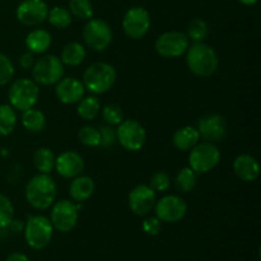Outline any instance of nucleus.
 <instances>
[{
    "mask_svg": "<svg viewBox=\"0 0 261 261\" xmlns=\"http://www.w3.org/2000/svg\"><path fill=\"white\" fill-rule=\"evenodd\" d=\"M58 188L50 175L40 173L28 181L25 186V198L31 206L38 211L50 208L56 200Z\"/></svg>",
    "mask_w": 261,
    "mask_h": 261,
    "instance_id": "1",
    "label": "nucleus"
},
{
    "mask_svg": "<svg viewBox=\"0 0 261 261\" xmlns=\"http://www.w3.org/2000/svg\"><path fill=\"white\" fill-rule=\"evenodd\" d=\"M186 64L193 74L206 78L216 73L219 59L213 47L204 42H196L189 46L186 51Z\"/></svg>",
    "mask_w": 261,
    "mask_h": 261,
    "instance_id": "2",
    "label": "nucleus"
},
{
    "mask_svg": "<svg viewBox=\"0 0 261 261\" xmlns=\"http://www.w3.org/2000/svg\"><path fill=\"white\" fill-rule=\"evenodd\" d=\"M116 70L109 63H94L86 69L83 74V86L93 94L106 93L116 82Z\"/></svg>",
    "mask_w": 261,
    "mask_h": 261,
    "instance_id": "3",
    "label": "nucleus"
},
{
    "mask_svg": "<svg viewBox=\"0 0 261 261\" xmlns=\"http://www.w3.org/2000/svg\"><path fill=\"white\" fill-rule=\"evenodd\" d=\"M38 97H40V88L33 79H17L13 82L8 91L10 106L22 112L35 107Z\"/></svg>",
    "mask_w": 261,
    "mask_h": 261,
    "instance_id": "4",
    "label": "nucleus"
},
{
    "mask_svg": "<svg viewBox=\"0 0 261 261\" xmlns=\"http://www.w3.org/2000/svg\"><path fill=\"white\" fill-rule=\"evenodd\" d=\"M24 239L28 246L33 250L47 247L53 240L54 227L51 221L45 216H31L24 224Z\"/></svg>",
    "mask_w": 261,
    "mask_h": 261,
    "instance_id": "5",
    "label": "nucleus"
},
{
    "mask_svg": "<svg viewBox=\"0 0 261 261\" xmlns=\"http://www.w3.org/2000/svg\"><path fill=\"white\" fill-rule=\"evenodd\" d=\"M64 73L63 61L54 55L42 56L32 66L33 81L41 86H54L64 78Z\"/></svg>",
    "mask_w": 261,
    "mask_h": 261,
    "instance_id": "6",
    "label": "nucleus"
},
{
    "mask_svg": "<svg viewBox=\"0 0 261 261\" xmlns=\"http://www.w3.org/2000/svg\"><path fill=\"white\" fill-rule=\"evenodd\" d=\"M189 155V167L196 173L211 172L221 161V152L214 143L204 142L191 148Z\"/></svg>",
    "mask_w": 261,
    "mask_h": 261,
    "instance_id": "7",
    "label": "nucleus"
},
{
    "mask_svg": "<svg viewBox=\"0 0 261 261\" xmlns=\"http://www.w3.org/2000/svg\"><path fill=\"white\" fill-rule=\"evenodd\" d=\"M117 140L122 148L130 152L140 150L147 140V132L137 120H122L116 129Z\"/></svg>",
    "mask_w": 261,
    "mask_h": 261,
    "instance_id": "8",
    "label": "nucleus"
},
{
    "mask_svg": "<svg viewBox=\"0 0 261 261\" xmlns=\"http://www.w3.org/2000/svg\"><path fill=\"white\" fill-rule=\"evenodd\" d=\"M83 38L86 45L93 51H105L112 41V31L109 23L102 19H88L84 25Z\"/></svg>",
    "mask_w": 261,
    "mask_h": 261,
    "instance_id": "9",
    "label": "nucleus"
},
{
    "mask_svg": "<svg viewBox=\"0 0 261 261\" xmlns=\"http://www.w3.org/2000/svg\"><path fill=\"white\" fill-rule=\"evenodd\" d=\"M190 40L186 33L171 31L161 35L154 43L155 53L162 58H178L188 51Z\"/></svg>",
    "mask_w": 261,
    "mask_h": 261,
    "instance_id": "10",
    "label": "nucleus"
},
{
    "mask_svg": "<svg viewBox=\"0 0 261 261\" xmlns=\"http://www.w3.org/2000/svg\"><path fill=\"white\" fill-rule=\"evenodd\" d=\"M50 221L54 229L59 232L66 233L73 231L78 223V205L73 201L59 200L51 211Z\"/></svg>",
    "mask_w": 261,
    "mask_h": 261,
    "instance_id": "11",
    "label": "nucleus"
},
{
    "mask_svg": "<svg viewBox=\"0 0 261 261\" xmlns=\"http://www.w3.org/2000/svg\"><path fill=\"white\" fill-rule=\"evenodd\" d=\"M150 28V15L147 9L134 7L127 10L122 19V30L125 35L133 40L143 38Z\"/></svg>",
    "mask_w": 261,
    "mask_h": 261,
    "instance_id": "12",
    "label": "nucleus"
},
{
    "mask_svg": "<svg viewBox=\"0 0 261 261\" xmlns=\"http://www.w3.org/2000/svg\"><path fill=\"white\" fill-rule=\"evenodd\" d=\"M155 217L161 222L176 223L180 222L188 213V204L177 195L163 196L154 204Z\"/></svg>",
    "mask_w": 261,
    "mask_h": 261,
    "instance_id": "13",
    "label": "nucleus"
},
{
    "mask_svg": "<svg viewBox=\"0 0 261 261\" xmlns=\"http://www.w3.org/2000/svg\"><path fill=\"white\" fill-rule=\"evenodd\" d=\"M17 19L24 25H37L47 18L48 8L43 0H24L17 8Z\"/></svg>",
    "mask_w": 261,
    "mask_h": 261,
    "instance_id": "14",
    "label": "nucleus"
},
{
    "mask_svg": "<svg viewBox=\"0 0 261 261\" xmlns=\"http://www.w3.org/2000/svg\"><path fill=\"white\" fill-rule=\"evenodd\" d=\"M155 191L149 185H138L129 194V208L135 216L144 217L154 208Z\"/></svg>",
    "mask_w": 261,
    "mask_h": 261,
    "instance_id": "15",
    "label": "nucleus"
},
{
    "mask_svg": "<svg viewBox=\"0 0 261 261\" xmlns=\"http://www.w3.org/2000/svg\"><path fill=\"white\" fill-rule=\"evenodd\" d=\"M198 132L200 138L208 143L221 142L226 137V121L221 115H206L198 122Z\"/></svg>",
    "mask_w": 261,
    "mask_h": 261,
    "instance_id": "16",
    "label": "nucleus"
},
{
    "mask_svg": "<svg viewBox=\"0 0 261 261\" xmlns=\"http://www.w3.org/2000/svg\"><path fill=\"white\" fill-rule=\"evenodd\" d=\"M56 97L60 99V102L65 105H74L78 103L86 93L83 83L79 82L76 78L68 76V78H61L56 83L55 88Z\"/></svg>",
    "mask_w": 261,
    "mask_h": 261,
    "instance_id": "17",
    "label": "nucleus"
},
{
    "mask_svg": "<svg viewBox=\"0 0 261 261\" xmlns=\"http://www.w3.org/2000/svg\"><path fill=\"white\" fill-rule=\"evenodd\" d=\"M55 170L61 177L74 178L84 170V160L76 152H64L56 158Z\"/></svg>",
    "mask_w": 261,
    "mask_h": 261,
    "instance_id": "18",
    "label": "nucleus"
},
{
    "mask_svg": "<svg viewBox=\"0 0 261 261\" xmlns=\"http://www.w3.org/2000/svg\"><path fill=\"white\" fill-rule=\"evenodd\" d=\"M234 173L246 182H252L260 175V166L256 158L250 154H241L233 162Z\"/></svg>",
    "mask_w": 261,
    "mask_h": 261,
    "instance_id": "19",
    "label": "nucleus"
},
{
    "mask_svg": "<svg viewBox=\"0 0 261 261\" xmlns=\"http://www.w3.org/2000/svg\"><path fill=\"white\" fill-rule=\"evenodd\" d=\"M94 193V181L89 176H76L69 186V194L71 199L78 203L88 200Z\"/></svg>",
    "mask_w": 261,
    "mask_h": 261,
    "instance_id": "20",
    "label": "nucleus"
},
{
    "mask_svg": "<svg viewBox=\"0 0 261 261\" xmlns=\"http://www.w3.org/2000/svg\"><path fill=\"white\" fill-rule=\"evenodd\" d=\"M199 139H200V135H199L196 127L184 126L176 130V133L173 134L172 142L173 145L178 150H190L191 148H194L198 144Z\"/></svg>",
    "mask_w": 261,
    "mask_h": 261,
    "instance_id": "21",
    "label": "nucleus"
},
{
    "mask_svg": "<svg viewBox=\"0 0 261 261\" xmlns=\"http://www.w3.org/2000/svg\"><path fill=\"white\" fill-rule=\"evenodd\" d=\"M51 45V35L46 30H33L25 37V46L33 54H43Z\"/></svg>",
    "mask_w": 261,
    "mask_h": 261,
    "instance_id": "22",
    "label": "nucleus"
},
{
    "mask_svg": "<svg viewBox=\"0 0 261 261\" xmlns=\"http://www.w3.org/2000/svg\"><path fill=\"white\" fill-rule=\"evenodd\" d=\"M87 56L86 47L79 42H70L61 51L60 60L64 65L78 66L84 61Z\"/></svg>",
    "mask_w": 261,
    "mask_h": 261,
    "instance_id": "23",
    "label": "nucleus"
},
{
    "mask_svg": "<svg viewBox=\"0 0 261 261\" xmlns=\"http://www.w3.org/2000/svg\"><path fill=\"white\" fill-rule=\"evenodd\" d=\"M56 155L48 148H38L33 154V165L40 173L50 175L55 170Z\"/></svg>",
    "mask_w": 261,
    "mask_h": 261,
    "instance_id": "24",
    "label": "nucleus"
},
{
    "mask_svg": "<svg viewBox=\"0 0 261 261\" xmlns=\"http://www.w3.org/2000/svg\"><path fill=\"white\" fill-rule=\"evenodd\" d=\"M22 124L31 133H41L46 127V116L40 110L30 109L23 111Z\"/></svg>",
    "mask_w": 261,
    "mask_h": 261,
    "instance_id": "25",
    "label": "nucleus"
},
{
    "mask_svg": "<svg viewBox=\"0 0 261 261\" xmlns=\"http://www.w3.org/2000/svg\"><path fill=\"white\" fill-rule=\"evenodd\" d=\"M78 115L83 120H94L98 116L99 111H101V105L97 97L89 96L83 97L81 101L78 102Z\"/></svg>",
    "mask_w": 261,
    "mask_h": 261,
    "instance_id": "26",
    "label": "nucleus"
},
{
    "mask_svg": "<svg viewBox=\"0 0 261 261\" xmlns=\"http://www.w3.org/2000/svg\"><path fill=\"white\" fill-rule=\"evenodd\" d=\"M17 125L15 110L10 105H0V135L7 137L12 134Z\"/></svg>",
    "mask_w": 261,
    "mask_h": 261,
    "instance_id": "27",
    "label": "nucleus"
},
{
    "mask_svg": "<svg viewBox=\"0 0 261 261\" xmlns=\"http://www.w3.org/2000/svg\"><path fill=\"white\" fill-rule=\"evenodd\" d=\"M196 180H198V173L190 167H184L176 176V188L182 193H190L196 186Z\"/></svg>",
    "mask_w": 261,
    "mask_h": 261,
    "instance_id": "28",
    "label": "nucleus"
},
{
    "mask_svg": "<svg viewBox=\"0 0 261 261\" xmlns=\"http://www.w3.org/2000/svg\"><path fill=\"white\" fill-rule=\"evenodd\" d=\"M47 19L51 25L59 28V30H64V28L70 25L73 18H71V13L68 9L63 7H55L48 10Z\"/></svg>",
    "mask_w": 261,
    "mask_h": 261,
    "instance_id": "29",
    "label": "nucleus"
},
{
    "mask_svg": "<svg viewBox=\"0 0 261 261\" xmlns=\"http://www.w3.org/2000/svg\"><path fill=\"white\" fill-rule=\"evenodd\" d=\"M208 24H206L203 19H200V18H195V19L191 20L190 24H189L186 36H188L189 40H191L194 43H196L203 42V41L208 37Z\"/></svg>",
    "mask_w": 261,
    "mask_h": 261,
    "instance_id": "30",
    "label": "nucleus"
},
{
    "mask_svg": "<svg viewBox=\"0 0 261 261\" xmlns=\"http://www.w3.org/2000/svg\"><path fill=\"white\" fill-rule=\"evenodd\" d=\"M69 12L79 19L88 20L93 17V5L91 0H70Z\"/></svg>",
    "mask_w": 261,
    "mask_h": 261,
    "instance_id": "31",
    "label": "nucleus"
},
{
    "mask_svg": "<svg viewBox=\"0 0 261 261\" xmlns=\"http://www.w3.org/2000/svg\"><path fill=\"white\" fill-rule=\"evenodd\" d=\"M14 219V206L8 196L0 194V229L8 228Z\"/></svg>",
    "mask_w": 261,
    "mask_h": 261,
    "instance_id": "32",
    "label": "nucleus"
},
{
    "mask_svg": "<svg viewBox=\"0 0 261 261\" xmlns=\"http://www.w3.org/2000/svg\"><path fill=\"white\" fill-rule=\"evenodd\" d=\"M78 139L82 144L87 147H98L99 145V130L94 126H83L78 132Z\"/></svg>",
    "mask_w": 261,
    "mask_h": 261,
    "instance_id": "33",
    "label": "nucleus"
},
{
    "mask_svg": "<svg viewBox=\"0 0 261 261\" xmlns=\"http://www.w3.org/2000/svg\"><path fill=\"white\" fill-rule=\"evenodd\" d=\"M102 117L107 122V125L115 126V125H119L124 120V114H122L121 107L111 103L103 107V110H102Z\"/></svg>",
    "mask_w": 261,
    "mask_h": 261,
    "instance_id": "34",
    "label": "nucleus"
},
{
    "mask_svg": "<svg viewBox=\"0 0 261 261\" xmlns=\"http://www.w3.org/2000/svg\"><path fill=\"white\" fill-rule=\"evenodd\" d=\"M171 185L170 175L165 171H157L153 173L152 178H150L149 186L155 191V193H165L168 190Z\"/></svg>",
    "mask_w": 261,
    "mask_h": 261,
    "instance_id": "35",
    "label": "nucleus"
},
{
    "mask_svg": "<svg viewBox=\"0 0 261 261\" xmlns=\"http://www.w3.org/2000/svg\"><path fill=\"white\" fill-rule=\"evenodd\" d=\"M14 76V65L4 54H0V87L9 83Z\"/></svg>",
    "mask_w": 261,
    "mask_h": 261,
    "instance_id": "36",
    "label": "nucleus"
},
{
    "mask_svg": "<svg viewBox=\"0 0 261 261\" xmlns=\"http://www.w3.org/2000/svg\"><path fill=\"white\" fill-rule=\"evenodd\" d=\"M117 142L116 129H114L110 125H103L99 129V145L105 148L112 147Z\"/></svg>",
    "mask_w": 261,
    "mask_h": 261,
    "instance_id": "37",
    "label": "nucleus"
},
{
    "mask_svg": "<svg viewBox=\"0 0 261 261\" xmlns=\"http://www.w3.org/2000/svg\"><path fill=\"white\" fill-rule=\"evenodd\" d=\"M161 228H162V224L157 217H149L143 222V231L149 236H157L161 232Z\"/></svg>",
    "mask_w": 261,
    "mask_h": 261,
    "instance_id": "38",
    "label": "nucleus"
},
{
    "mask_svg": "<svg viewBox=\"0 0 261 261\" xmlns=\"http://www.w3.org/2000/svg\"><path fill=\"white\" fill-rule=\"evenodd\" d=\"M19 64L23 69H30L32 68L33 64H35V54L28 51V53L23 54L19 59Z\"/></svg>",
    "mask_w": 261,
    "mask_h": 261,
    "instance_id": "39",
    "label": "nucleus"
},
{
    "mask_svg": "<svg viewBox=\"0 0 261 261\" xmlns=\"http://www.w3.org/2000/svg\"><path fill=\"white\" fill-rule=\"evenodd\" d=\"M8 228H10L12 232H17L18 233V232H22L24 229V223L22 221H15V219H13L9 226H8Z\"/></svg>",
    "mask_w": 261,
    "mask_h": 261,
    "instance_id": "40",
    "label": "nucleus"
},
{
    "mask_svg": "<svg viewBox=\"0 0 261 261\" xmlns=\"http://www.w3.org/2000/svg\"><path fill=\"white\" fill-rule=\"evenodd\" d=\"M5 261H31L28 259V256L25 254H22V252H13L9 256L7 257Z\"/></svg>",
    "mask_w": 261,
    "mask_h": 261,
    "instance_id": "41",
    "label": "nucleus"
},
{
    "mask_svg": "<svg viewBox=\"0 0 261 261\" xmlns=\"http://www.w3.org/2000/svg\"><path fill=\"white\" fill-rule=\"evenodd\" d=\"M240 3H242L244 5H255L259 0H239Z\"/></svg>",
    "mask_w": 261,
    "mask_h": 261,
    "instance_id": "42",
    "label": "nucleus"
}]
</instances>
